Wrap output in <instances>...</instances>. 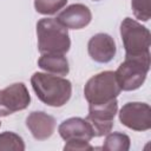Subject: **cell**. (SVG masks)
I'll return each instance as SVG.
<instances>
[{
    "label": "cell",
    "instance_id": "obj_17",
    "mask_svg": "<svg viewBox=\"0 0 151 151\" xmlns=\"http://www.w3.org/2000/svg\"><path fill=\"white\" fill-rule=\"evenodd\" d=\"M131 6L134 17L142 21H149L151 17L150 0H131Z\"/></svg>",
    "mask_w": 151,
    "mask_h": 151
},
{
    "label": "cell",
    "instance_id": "obj_6",
    "mask_svg": "<svg viewBox=\"0 0 151 151\" xmlns=\"http://www.w3.org/2000/svg\"><path fill=\"white\" fill-rule=\"evenodd\" d=\"M117 110V99L100 105H88V114L86 117V120L91 125L94 137L106 136L111 132Z\"/></svg>",
    "mask_w": 151,
    "mask_h": 151
},
{
    "label": "cell",
    "instance_id": "obj_9",
    "mask_svg": "<svg viewBox=\"0 0 151 151\" xmlns=\"http://www.w3.org/2000/svg\"><path fill=\"white\" fill-rule=\"evenodd\" d=\"M58 132L65 142H90L94 137L87 120L79 117H72L64 120L59 125Z\"/></svg>",
    "mask_w": 151,
    "mask_h": 151
},
{
    "label": "cell",
    "instance_id": "obj_18",
    "mask_svg": "<svg viewBox=\"0 0 151 151\" xmlns=\"http://www.w3.org/2000/svg\"><path fill=\"white\" fill-rule=\"evenodd\" d=\"M64 150L90 151V150H93V146L90 145V142H66Z\"/></svg>",
    "mask_w": 151,
    "mask_h": 151
},
{
    "label": "cell",
    "instance_id": "obj_15",
    "mask_svg": "<svg viewBox=\"0 0 151 151\" xmlns=\"http://www.w3.org/2000/svg\"><path fill=\"white\" fill-rule=\"evenodd\" d=\"M0 150H25V144L22 138L11 131H6L0 134Z\"/></svg>",
    "mask_w": 151,
    "mask_h": 151
},
{
    "label": "cell",
    "instance_id": "obj_16",
    "mask_svg": "<svg viewBox=\"0 0 151 151\" xmlns=\"http://www.w3.org/2000/svg\"><path fill=\"white\" fill-rule=\"evenodd\" d=\"M66 4L67 0H34V8L38 13L48 15L57 13Z\"/></svg>",
    "mask_w": 151,
    "mask_h": 151
},
{
    "label": "cell",
    "instance_id": "obj_5",
    "mask_svg": "<svg viewBox=\"0 0 151 151\" xmlns=\"http://www.w3.org/2000/svg\"><path fill=\"white\" fill-rule=\"evenodd\" d=\"M150 70V55L138 58H125L114 72L117 81L123 91H133L139 88Z\"/></svg>",
    "mask_w": 151,
    "mask_h": 151
},
{
    "label": "cell",
    "instance_id": "obj_14",
    "mask_svg": "<svg viewBox=\"0 0 151 151\" xmlns=\"http://www.w3.org/2000/svg\"><path fill=\"white\" fill-rule=\"evenodd\" d=\"M130 149V138L122 132L107 133L103 144V150L107 151H127Z\"/></svg>",
    "mask_w": 151,
    "mask_h": 151
},
{
    "label": "cell",
    "instance_id": "obj_11",
    "mask_svg": "<svg viewBox=\"0 0 151 151\" xmlns=\"http://www.w3.org/2000/svg\"><path fill=\"white\" fill-rule=\"evenodd\" d=\"M63 26L71 29H80L86 27L92 19L90 8L83 4H73L61 12L55 18Z\"/></svg>",
    "mask_w": 151,
    "mask_h": 151
},
{
    "label": "cell",
    "instance_id": "obj_8",
    "mask_svg": "<svg viewBox=\"0 0 151 151\" xmlns=\"http://www.w3.org/2000/svg\"><path fill=\"white\" fill-rule=\"evenodd\" d=\"M119 120L134 131H147L151 127V109L146 103H126L119 111Z\"/></svg>",
    "mask_w": 151,
    "mask_h": 151
},
{
    "label": "cell",
    "instance_id": "obj_3",
    "mask_svg": "<svg viewBox=\"0 0 151 151\" xmlns=\"http://www.w3.org/2000/svg\"><path fill=\"white\" fill-rule=\"evenodd\" d=\"M120 37L125 48V58L150 55V31L132 18L120 24Z\"/></svg>",
    "mask_w": 151,
    "mask_h": 151
},
{
    "label": "cell",
    "instance_id": "obj_7",
    "mask_svg": "<svg viewBox=\"0 0 151 151\" xmlns=\"http://www.w3.org/2000/svg\"><path fill=\"white\" fill-rule=\"evenodd\" d=\"M29 101L31 96L24 83H14L0 90V117L25 110Z\"/></svg>",
    "mask_w": 151,
    "mask_h": 151
},
{
    "label": "cell",
    "instance_id": "obj_4",
    "mask_svg": "<svg viewBox=\"0 0 151 151\" xmlns=\"http://www.w3.org/2000/svg\"><path fill=\"white\" fill-rule=\"evenodd\" d=\"M120 91L114 72L104 71L87 80L84 87V96L88 105H100L117 99Z\"/></svg>",
    "mask_w": 151,
    "mask_h": 151
},
{
    "label": "cell",
    "instance_id": "obj_13",
    "mask_svg": "<svg viewBox=\"0 0 151 151\" xmlns=\"http://www.w3.org/2000/svg\"><path fill=\"white\" fill-rule=\"evenodd\" d=\"M38 65L46 73L54 76H67L70 72V66L66 57L64 54H50L45 53L38 60Z\"/></svg>",
    "mask_w": 151,
    "mask_h": 151
},
{
    "label": "cell",
    "instance_id": "obj_19",
    "mask_svg": "<svg viewBox=\"0 0 151 151\" xmlns=\"http://www.w3.org/2000/svg\"><path fill=\"white\" fill-rule=\"evenodd\" d=\"M94 1H99V0H94Z\"/></svg>",
    "mask_w": 151,
    "mask_h": 151
},
{
    "label": "cell",
    "instance_id": "obj_20",
    "mask_svg": "<svg viewBox=\"0 0 151 151\" xmlns=\"http://www.w3.org/2000/svg\"><path fill=\"white\" fill-rule=\"evenodd\" d=\"M0 126H1V122H0Z\"/></svg>",
    "mask_w": 151,
    "mask_h": 151
},
{
    "label": "cell",
    "instance_id": "obj_1",
    "mask_svg": "<svg viewBox=\"0 0 151 151\" xmlns=\"http://www.w3.org/2000/svg\"><path fill=\"white\" fill-rule=\"evenodd\" d=\"M31 84L37 97L48 106L60 107L72 94L71 81L60 76L35 72L31 77Z\"/></svg>",
    "mask_w": 151,
    "mask_h": 151
},
{
    "label": "cell",
    "instance_id": "obj_10",
    "mask_svg": "<svg viewBox=\"0 0 151 151\" xmlns=\"http://www.w3.org/2000/svg\"><path fill=\"white\" fill-rule=\"evenodd\" d=\"M87 51L92 60L100 64H106L114 58L117 47L111 35L106 33H97L90 39Z\"/></svg>",
    "mask_w": 151,
    "mask_h": 151
},
{
    "label": "cell",
    "instance_id": "obj_2",
    "mask_svg": "<svg viewBox=\"0 0 151 151\" xmlns=\"http://www.w3.org/2000/svg\"><path fill=\"white\" fill-rule=\"evenodd\" d=\"M68 28L55 18H42L37 24L38 50L41 54H65L71 47Z\"/></svg>",
    "mask_w": 151,
    "mask_h": 151
},
{
    "label": "cell",
    "instance_id": "obj_12",
    "mask_svg": "<svg viewBox=\"0 0 151 151\" xmlns=\"http://www.w3.org/2000/svg\"><path fill=\"white\" fill-rule=\"evenodd\" d=\"M55 125L57 122L54 117L42 111H33L26 118V126L37 140L50 138L55 130Z\"/></svg>",
    "mask_w": 151,
    "mask_h": 151
}]
</instances>
